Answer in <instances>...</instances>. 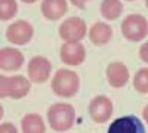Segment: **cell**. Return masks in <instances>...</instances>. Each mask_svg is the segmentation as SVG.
Here are the masks:
<instances>
[{"mask_svg":"<svg viewBox=\"0 0 148 133\" xmlns=\"http://www.w3.org/2000/svg\"><path fill=\"white\" fill-rule=\"evenodd\" d=\"M47 119L52 130L58 132H66L74 125L75 110L70 104L56 103L49 108Z\"/></svg>","mask_w":148,"mask_h":133,"instance_id":"cell-1","label":"cell"},{"mask_svg":"<svg viewBox=\"0 0 148 133\" xmlns=\"http://www.w3.org/2000/svg\"><path fill=\"white\" fill-rule=\"evenodd\" d=\"M51 88L57 96L70 98L77 93L80 88V79L75 72L61 68L56 72L51 80Z\"/></svg>","mask_w":148,"mask_h":133,"instance_id":"cell-2","label":"cell"},{"mask_svg":"<svg viewBox=\"0 0 148 133\" xmlns=\"http://www.w3.org/2000/svg\"><path fill=\"white\" fill-rule=\"evenodd\" d=\"M31 87L29 80L23 75L0 76V97L19 100L25 97Z\"/></svg>","mask_w":148,"mask_h":133,"instance_id":"cell-3","label":"cell"},{"mask_svg":"<svg viewBox=\"0 0 148 133\" xmlns=\"http://www.w3.org/2000/svg\"><path fill=\"white\" fill-rule=\"evenodd\" d=\"M123 36L130 42H140L148 35L147 20L140 14H130L121 23Z\"/></svg>","mask_w":148,"mask_h":133,"instance_id":"cell-4","label":"cell"},{"mask_svg":"<svg viewBox=\"0 0 148 133\" xmlns=\"http://www.w3.org/2000/svg\"><path fill=\"white\" fill-rule=\"evenodd\" d=\"M59 35L66 42H77L82 40L87 33V25L79 16L65 19L59 27Z\"/></svg>","mask_w":148,"mask_h":133,"instance_id":"cell-5","label":"cell"},{"mask_svg":"<svg viewBox=\"0 0 148 133\" xmlns=\"http://www.w3.org/2000/svg\"><path fill=\"white\" fill-rule=\"evenodd\" d=\"M34 29L32 25L25 20H18L11 23L6 30V39L15 45H25L33 37Z\"/></svg>","mask_w":148,"mask_h":133,"instance_id":"cell-6","label":"cell"},{"mask_svg":"<svg viewBox=\"0 0 148 133\" xmlns=\"http://www.w3.org/2000/svg\"><path fill=\"white\" fill-rule=\"evenodd\" d=\"M114 112V106L111 100L104 95H99L94 98L88 106V113L91 119L97 124L108 122Z\"/></svg>","mask_w":148,"mask_h":133,"instance_id":"cell-7","label":"cell"},{"mask_svg":"<svg viewBox=\"0 0 148 133\" xmlns=\"http://www.w3.org/2000/svg\"><path fill=\"white\" fill-rule=\"evenodd\" d=\"M27 72L29 78L35 83H43L48 80L51 73V64L43 56L32 57L28 64Z\"/></svg>","mask_w":148,"mask_h":133,"instance_id":"cell-8","label":"cell"},{"mask_svg":"<svg viewBox=\"0 0 148 133\" xmlns=\"http://www.w3.org/2000/svg\"><path fill=\"white\" fill-rule=\"evenodd\" d=\"M61 61L69 66L81 65L86 57L84 46L80 42H65L60 50Z\"/></svg>","mask_w":148,"mask_h":133,"instance_id":"cell-9","label":"cell"},{"mask_svg":"<svg viewBox=\"0 0 148 133\" xmlns=\"http://www.w3.org/2000/svg\"><path fill=\"white\" fill-rule=\"evenodd\" d=\"M108 133H146V129L139 118L128 115L115 119L109 125Z\"/></svg>","mask_w":148,"mask_h":133,"instance_id":"cell-10","label":"cell"},{"mask_svg":"<svg viewBox=\"0 0 148 133\" xmlns=\"http://www.w3.org/2000/svg\"><path fill=\"white\" fill-rule=\"evenodd\" d=\"M24 57L20 50L14 48L0 49V68L4 71H16L23 64Z\"/></svg>","mask_w":148,"mask_h":133,"instance_id":"cell-11","label":"cell"},{"mask_svg":"<svg viewBox=\"0 0 148 133\" xmlns=\"http://www.w3.org/2000/svg\"><path fill=\"white\" fill-rule=\"evenodd\" d=\"M107 78L111 87L114 88H121L128 82L130 74L125 64L115 61L108 66Z\"/></svg>","mask_w":148,"mask_h":133,"instance_id":"cell-12","label":"cell"},{"mask_svg":"<svg viewBox=\"0 0 148 133\" xmlns=\"http://www.w3.org/2000/svg\"><path fill=\"white\" fill-rule=\"evenodd\" d=\"M68 10L66 0H42L41 3V11L45 18L50 21H56L62 18Z\"/></svg>","mask_w":148,"mask_h":133,"instance_id":"cell-13","label":"cell"},{"mask_svg":"<svg viewBox=\"0 0 148 133\" xmlns=\"http://www.w3.org/2000/svg\"><path fill=\"white\" fill-rule=\"evenodd\" d=\"M113 36L112 28L106 23L97 22L92 25L89 30V39L95 46H102L108 43Z\"/></svg>","mask_w":148,"mask_h":133,"instance_id":"cell-14","label":"cell"},{"mask_svg":"<svg viewBox=\"0 0 148 133\" xmlns=\"http://www.w3.org/2000/svg\"><path fill=\"white\" fill-rule=\"evenodd\" d=\"M23 133H45L46 127L42 117L37 113L26 114L21 121Z\"/></svg>","mask_w":148,"mask_h":133,"instance_id":"cell-15","label":"cell"},{"mask_svg":"<svg viewBox=\"0 0 148 133\" xmlns=\"http://www.w3.org/2000/svg\"><path fill=\"white\" fill-rule=\"evenodd\" d=\"M123 12V4L120 0H102L101 14L107 20L117 19Z\"/></svg>","mask_w":148,"mask_h":133,"instance_id":"cell-16","label":"cell"},{"mask_svg":"<svg viewBox=\"0 0 148 133\" xmlns=\"http://www.w3.org/2000/svg\"><path fill=\"white\" fill-rule=\"evenodd\" d=\"M134 87L135 90L142 94L148 93V68H143L136 72L134 77Z\"/></svg>","mask_w":148,"mask_h":133,"instance_id":"cell-17","label":"cell"},{"mask_svg":"<svg viewBox=\"0 0 148 133\" xmlns=\"http://www.w3.org/2000/svg\"><path fill=\"white\" fill-rule=\"evenodd\" d=\"M17 11L16 0H0V19L8 21L13 18Z\"/></svg>","mask_w":148,"mask_h":133,"instance_id":"cell-18","label":"cell"},{"mask_svg":"<svg viewBox=\"0 0 148 133\" xmlns=\"http://www.w3.org/2000/svg\"><path fill=\"white\" fill-rule=\"evenodd\" d=\"M0 133H18L16 126L9 122L3 123L0 125Z\"/></svg>","mask_w":148,"mask_h":133,"instance_id":"cell-19","label":"cell"},{"mask_svg":"<svg viewBox=\"0 0 148 133\" xmlns=\"http://www.w3.org/2000/svg\"><path fill=\"white\" fill-rule=\"evenodd\" d=\"M140 59L148 63V41L146 42L144 44L141 45L140 48Z\"/></svg>","mask_w":148,"mask_h":133,"instance_id":"cell-20","label":"cell"},{"mask_svg":"<svg viewBox=\"0 0 148 133\" xmlns=\"http://www.w3.org/2000/svg\"><path fill=\"white\" fill-rule=\"evenodd\" d=\"M69 1L74 6H75L79 9H84L86 2L88 0H69Z\"/></svg>","mask_w":148,"mask_h":133,"instance_id":"cell-21","label":"cell"},{"mask_svg":"<svg viewBox=\"0 0 148 133\" xmlns=\"http://www.w3.org/2000/svg\"><path fill=\"white\" fill-rule=\"evenodd\" d=\"M142 116H143V119H144V120L146 121V123L148 124V105L143 109Z\"/></svg>","mask_w":148,"mask_h":133,"instance_id":"cell-22","label":"cell"},{"mask_svg":"<svg viewBox=\"0 0 148 133\" xmlns=\"http://www.w3.org/2000/svg\"><path fill=\"white\" fill-rule=\"evenodd\" d=\"M21 1H23L25 3H32L36 2V0H21Z\"/></svg>","mask_w":148,"mask_h":133,"instance_id":"cell-23","label":"cell"},{"mask_svg":"<svg viewBox=\"0 0 148 133\" xmlns=\"http://www.w3.org/2000/svg\"><path fill=\"white\" fill-rule=\"evenodd\" d=\"M146 1V5H147V7L148 9V0H145Z\"/></svg>","mask_w":148,"mask_h":133,"instance_id":"cell-24","label":"cell"},{"mask_svg":"<svg viewBox=\"0 0 148 133\" xmlns=\"http://www.w3.org/2000/svg\"><path fill=\"white\" fill-rule=\"evenodd\" d=\"M127 1H134V0H127Z\"/></svg>","mask_w":148,"mask_h":133,"instance_id":"cell-25","label":"cell"}]
</instances>
